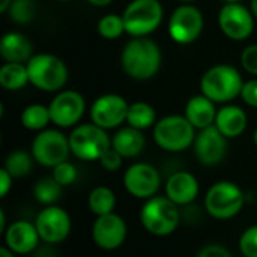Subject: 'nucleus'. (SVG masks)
Segmentation results:
<instances>
[{"label":"nucleus","instance_id":"1","mask_svg":"<svg viewBox=\"0 0 257 257\" xmlns=\"http://www.w3.org/2000/svg\"><path fill=\"white\" fill-rule=\"evenodd\" d=\"M161 50L148 36L133 38L122 50L120 65L123 72L134 80H149L161 68Z\"/></svg>","mask_w":257,"mask_h":257},{"label":"nucleus","instance_id":"2","mask_svg":"<svg viewBox=\"0 0 257 257\" xmlns=\"http://www.w3.org/2000/svg\"><path fill=\"white\" fill-rule=\"evenodd\" d=\"M140 223L143 229L154 236H170L181 224L179 206L167 196L157 194L145 200L140 209Z\"/></svg>","mask_w":257,"mask_h":257},{"label":"nucleus","instance_id":"3","mask_svg":"<svg viewBox=\"0 0 257 257\" xmlns=\"http://www.w3.org/2000/svg\"><path fill=\"white\" fill-rule=\"evenodd\" d=\"M244 80L232 65H215L200 78V92L215 104H226L241 96Z\"/></svg>","mask_w":257,"mask_h":257},{"label":"nucleus","instance_id":"4","mask_svg":"<svg viewBox=\"0 0 257 257\" xmlns=\"http://www.w3.org/2000/svg\"><path fill=\"white\" fill-rule=\"evenodd\" d=\"M152 136L158 148L175 154L191 148L197 133L185 116L169 114L157 120Z\"/></svg>","mask_w":257,"mask_h":257},{"label":"nucleus","instance_id":"5","mask_svg":"<svg viewBox=\"0 0 257 257\" xmlns=\"http://www.w3.org/2000/svg\"><path fill=\"white\" fill-rule=\"evenodd\" d=\"M26 65L30 84L42 92H60L68 81V68L54 54H35Z\"/></svg>","mask_w":257,"mask_h":257},{"label":"nucleus","instance_id":"6","mask_svg":"<svg viewBox=\"0 0 257 257\" xmlns=\"http://www.w3.org/2000/svg\"><path fill=\"white\" fill-rule=\"evenodd\" d=\"M244 193L232 181H218L212 184L205 196L206 212L220 221L235 218L244 208Z\"/></svg>","mask_w":257,"mask_h":257},{"label":"nucleus","instance_id":"7","mask_svg":"<svg viewBox=\"0 0 257 257\" xmlns=\"http://www.w3.org/2000/svg\"><path fill=\"white\" fill-rule=\"evenodd\" d=\"M69 137L71 154L81 161H99V158L111 148V137L107 130L95 123L77 125Z\"/></svg>","mask_w":257,"mask_h":257},{"label":"nucleus","instance_id":"8","mask_svg":"<svg viewBox=\"0 0 257 257\" xmlns=\"http://www.w3.org/2000/svg\"><path fill=\"white\" fill-rule=\"evenodd\" d=\"M125 30L133 38L154 33L163 23L164 9L160 0H133L122 14Z\"/></svg>","mask_w":257,"mask_h":257},{"label":"nucleus","instance_id":"9","mask_svg":"<svg viewBox=\"0 0 257 257\" xmlns=\"http://www.w3.org/2000/svg\"><path fill=\"white\" fill-rule=\"evenodd\" d=\"M30 154L39 166L54 169L60 163L68 161L71 155L69 137H66L59 130L47 128L39 131L32 142Z\"/></svg>","mask_w":257,"mask_h":257},{"label":"nucleus","instance_id":"10","mask_svg":"<svg viewBox=\"0 0 257 257\" xmlns=\"http://www.w3.org/2000/svg\"><path fill=\"white\" fill-rule=\"evenodd\" d=\"M205 27L202 11L193 3H181L169 18V35L179 45H190L199 39Z\"/></svg>","mask_w":257,"mask_h":257},{"label":"nucleus","instance_id":"11","mask_svg":"<svg viewBox=\"0 0 257 257\" xmlns=\"http://www.w3.org/2000/svg\"><path fill=\"white\" fill-rule=\"evenodd\" d=\"M41 241L47 245H56L63 242L72 229L71 215L66 209L57 205L44 206L35 220Z\"/></svg>","mask_w":257,"mask_h":257},{"label":"nucleus","instance_id":"12","mask_svg":"<svg viewBox=\"0 0 257 257\" xmlns=\"http://www.w3.org/2000/svg\"><path fill=\"white\" fill-rule=\"evenodd\" d=\"M218 26L226 38L245 41L254 30V15L241 2L224 3L218 12Z\"/></svg>","mask_w":257,"mask_h":257},{"label":"nucleus","instance_id":"13","mask_svg":"<svg viewBox=\"0 0 257 257\" xmlns=\"http://www.w3.org/2000/svg\"><path fill=\"white\" fill-rule=\"evenodd\" d=\"M123 187L136 199L148 200L158 194L161 188V175L149 163L131 164L123 173Z\"/></svg>","mask_w":257,"mask_h":257},{"label":"nucleus","instance_id":"14","mask_svg":"<svg viewBox=\"0 0 257 257\" xmlns=\"http://www.w3.org/2000/svg\"><path fill=\"white\" fill-rule=\"evenodd\" d=\"M51 123L59 128L77 126L86 111L84 96L77 90H60L50 102Z\"/></svg>","mask_w":257,"mask_h":257},{"label":"nucleus","instance_id":"15","mask_svg":"<svg viewBox=\"0 0 257 257\" xmlns=\"http://www.w3.org/2000/svg\"><path fill=\"white\" fill-rule=\"evenodd\" d=\"M128 108L130 104L123 96L117 93H105L93 101L90 107V120L107 131L116 130L126 122Z\"/></svg>","mask_w":257,"mask_h":257},{"label":"nucleus","instance_id":"16","mask_svg":"<svg viewBox=\"0 0 257 257\" xmlns=\"http://www.w3.org/2000/svg\"><path fill=\"white\" fill-rule=\"evenodd\" d=\"M90 235L98 248L114 251L123 245L128 235V226L119 214L111 212L95 218Z\"/></svg>","mask_w":257,"mask_h":257},{"label":"nucleus","instance_id":"17","mask_svg":"<svg viewBox=\"0 0 257 257\" xmlns=\"http://www.w3.org/2000/svg\"><path fill=\"white\" fill-rule=\"evenodd\" d=\"M193 149L200 164L208 167L217 166L227 154V137H224L215 125L208 126L197 133Z\"/></svg>","mask_w":257,"mask_h":257},{"label":"nucleus","instance_id":"18","mask_svg":"<svg viewBox=\"0 0 257 257\" xmlns=\"http://www.w3.org/2000/svg\"><path fill=\"white\" fill-rule=\"evenodd\" d=\"M5 245L14 251L17 256L32 254L39 248L41 236L38 233L36 224L27 220H17L8 226L3 233Z\"/></svg>","mask_w":257,"mask_h":257},{"label":"nucleus","instance_id":"19","mask_svg":"<svg viewBox=\"0 0 257 257\" xmlns=\"http://www.w3.org/2000/svg\"><path fill=\"white\" fill-rule=\"evenodd\" d=\"M164 191H166V196L179 208L188 206L199 197L200 184L193 173L181 170V172L173 173L167 179L164 185Z\"/></svg>","mask_w":257,"mask_h":257},{"label":"nucleus","instance_id":"20","mask_svg":"<svg viewBox=\"0 0 257 257\" xmlns=\"http://www.w3.org/2000/svg\"><path fill=\"white\" fill-rule=\"evenodd\" d=\"M217 111L218 110L215 108V102L211 101L203 93H200V95H194L188 99V102L185 105L184 116L190 120V123L197 131H200L208 126H212L215 123Z\"/></svg>","mask_w":257,"mask_h":257},{"label":"nucleus","instance_id":"21","mask_svg":"<svg viewBox=\"0 0 257 257\" xmlns=\"http://www.w3.org/2000/svg\"><path fill=\"white\" fill-rule=\"evenodd\" d=\"M0 57L5 62L27 63L32 57V42L20 32H8L0 39Z\"/></svg>","mask_w":257,"mask_h":257},{"label":"nucleus","instance_id":"22","mask_svg":"<svg viewBox=\"0 0 257 257\" xmlns=\"http://www.w3.org/2000/svg\"><path fill=\"white\" fill-rule=\"evenodd\" d=\"M247 113L238 105H224L217 111L215 126L227 139H236L247 130Z\"/></svg>","mask_w":257,"mask_h":257},{"label":"nucleus","instance_id":"23","mask_svg":"<svg viewBox=\"0 0 257 257\" xmlns=\"http://www.w3.org/2000/svg\"><path fill=\"white\" fill-rule=\"evenodd\" d=\"M146 146V139L143 131L136 130L130 125L119 128L111 137V148L117 151L123 158L139 157Z\"/></svg>","mask_w":257,"mask_h":257},{"label":"nucleus","instance_id":"24","mask_svg":"<svg viewBox=\"0 0 257 257\" xmlns=\"http://www.w3.org/2000/svg\"><path fill=\"white\" fill-rule=\"evenodd\" d=\"M30 84L29 72L26 63H15V62H5L0 68V86L5 90H20Z\"/></svg>","mask_w":257,"mask_h":257},{"label":"nucleus","instance_id":"25","mask_svg":"<svg viewBox=\"0 0 257 257\" xmlns=\"http://www.w3.org/2000/svg\"><path fill=\"white\" fill-rule=\"evenodd\" d=\"M87 206L95 217L111 214L116 208V194L111 188L105 185H98L90 190L87 196Z\"/></svg>","mask_w":257,"mask_h":257},{"label":"nucleus","instance_id":"26","mask_svg":"<svg viewBox=\"0 0 257 257\" xmlns=\"http://www.w3.org/2000/svg\"><path fill=\"white\" fill-rule=\"evenodd\" d=\"M157 111L155 108L143 101H137L130 104L128 114H126V125L145 131L149 128H154L157 123Z\"/></svg>","mask_w":257,"mask_h":257},{"label":"nucleus","instance_id":"27","mask_svg":"<svg viewBox=\"0 0 257 257\" xmlns=\"http://www.w3.org/2000/svg\"><path fill=\"white\" fill-rule=\"evenodd\" d=\"M20 120L21 125L29 131H44L47 130L48 123H51L50 108L42 104H30L21 111Z\"/></svg>","mask_w":257,"mask_h":257},{"label":"nucleus","instance_id":"28","mask_svg":"<svg viewBox=\"0 0 257 257\" xmlns=\"http://www.w3.org/2000/svg\"><path fill=\"white\" fill-rule=\"evenodd\" d=\"M62 190L63 187L53 176H45L35 182L32 194L38 203L44 206H51V205H56V202L60 199Z\"/></svg>","mask_w":257,"mask_h":257},{"label":"nucleus","instance_id":"29","mask_svg":"<svg viewBox=\"0 0 257 257\" xmlns=\"http://www.w3.org/2000/svg\"><path fill=\"white\" fill-rule=\"evenodd\" d=\"M33 163L36 161L32 154L26 151H14L6 157L3 167L11 173L14 179H20V178L27 176L32 172Z\"/></svg>","mask_w":257,"mask_h":257},{"label":"nucleus","instance_id":"30","mask_svg":"<svg viewBox=\"0 0 257 257\" xmlns=\"http://www.w3.org/2000/svg\"><path fill=\"white\" fill-rule=\"evenodd\" d=\"M98 33L104 39H108V41H114V39L120 38L123 33H126L122 15L107 14V15L101 17V20L98 21Z\"/></svg>","mask_w":257,"mask_h":257},{"label":"nucleus","instance_id":"31","mask_svg":"<svg viewBox=\"0 0 257 257\" xmlns=\"http://www.w3.org/2000/svg\"><path fill=\"white\" fill-rule=\"evenodd\" d=\"M9 18L18 24H24L33 20L36 6L33 0H12L9 9Z\"/></svg>","mask_w":257,"mask_h":257},{"label":"nucleus","instance_id":"32","mask_svg":"<svg viewBox=\"0 0 257 257\" xmlns=\"http://www.w3.org/2000/svg\"><path fill=\"white\" fill-rule=\"evenodd\" d=\"M53 170V178L62 185V187H69L72 185L77 178H78V172H77V167L69 163V161H65V163H60L59 166H56Z\"/></svg>","mask_w":257,"mask_h":257},{"label":"nucleus","instance_id":"33","mask_svg":"<svg viewBox=\"0 0 257 257\" xmlns=\"http://www.w3.org/2000/svg\"><path fill=\"white\" fill-rule=\"evenodd\" d=\"M239 251L244 257H257V224L242 232L239 238Z\"/></svg>","mask_w":257,"mask_h":257},{"label":"nucleus","instance_id":"34","mask_svg":"<svg viewBox=\"0 0 257 257\" xmlns=\"http://www.w3.org/2000/svg\"><path fill=\"white\" fill-rule=\"evenodd\" d=\"M241 65L245 72L257 77V44H251L242 50Z\"/></svg>","mask_w":257,"mask_h":257},{"label":"nucleus","instance_id":"35","mask_svg":"<svg viewBox=\"0 0 257 257\" xmlns=\"http://www.w3.org/2000/svg\"><path fill=\"white\" fill-rule=\"evenodd\" d=\"M99 164H101V167H102L104 170H107V172H116V170H119V169L122 167V164H123V157H122L117 151H114L113 148H110V149L99 158Z\"/></svg>","mask_w":257,"mask_h":257},{"label":"nucleus","instance_id":"36","mask_svg":"<svg viewBox=\"0 0 257 257\" xmlns=\"http://www.w3.org/2000/svg\"><path fill=\"white\" fill-rule=\"evenodd\" d=\"M241 98L247 105L257 108V78L248 80V81L244 83Z\"/></svg>","mask_w":257,"mask_h":257},{"label":"nucleus","instance_id":"37","mask_svg":"<svg viewBox=\"0 0 257 257\" xmlns=\"http://www.w3.org/2000/svg\"><path fill=\"white\" fill-rule=\"evenodd\" d=\"M196 257H233V254L220 244H209L205 245Z\"/></svg>","mask_w":257,"mask_h":257},{"label":"nucleus","instance_id":"38","mask_svg":"<svg viewBox=\"0 0 257 257\" xmlns=\"http://www.w3.org/2000/svg\"><path fill=\"white\" fill-rule=\"evenodd\" d=\"M12 184H14V178L5 167H2L0 169V197L2 199H5L9 194V191L12 190Z\"/></svg>","mask_w":257,"mask_h":257},{"label":"nucleus","instance_id":"39","mask_svg":"<svg viewBox=\"0 0 257 257\" xmlns=\"http://www.w3.org/2000/svg\"><path fill=\"white\" fill-rule=\"evenodd\" d=\"M86 2L90 3V5H93V6H98V8H104V6L110 5L113 0H86Z\"/></svg>","mask_w":257,"mask_h":257},{"label":"nucleus","instance_id":"40","mask_svg":"<svg viewBox=\"0 0 257 257\" xmlns=\"http://www.w3.org/2000/svg\"><path fill=\"white\" fill-rule=\"evenodd\" d=\"M8 229V224H6V215H5V211L0 209V232L5 233V230Z\"/></svg>","mask_w":257,"mask_h":257},{"label":"nucleus","instance_id":"41","mask_svg":"<svg viewBox=\"0 0 257 257\" xmlns=\"http://www.w3.org/2000/svg\"><path fill=\"white\" fill-rule=\"evenodd\" d=\"M0 257H17V254L14 251H11L6 245H3L0 248Z\"/></svg>","mask_w":257,"mask_h":257},{"label":"nucleus","instance_id":"42","mask_svg":"<svg viewBox=\"0 0 257 257\" xmlns=\"http://www.w3.org/2000/svg\"><path fill=\"white\" fill-rule=\"evenodd\" d=\"M11 3H12V0H0V12L6 14L9 6H11Z\"/></svg>","mask_w":257,"mask_h":257},{"label":"nucleus","instance_id":"43","mask_svg":"<svg viewBox=\"0 0 257 257\" xmlns=\"http://www.w3.org/2000/svg\"><path fill=\"white\" fill-rule=\"evenodd\" d=\"M250 9H251L254 18H257V0H251V2H250Z\"/></svg>","mask_w":257,"mask_h":257},{"label":"nucleus","instance_id":"44","mask_svg":"<svg viewBox=\"0 0 257 257\" xmlns=\"http://www.w3.org/2000/svg\"><path fill=\"white\" fill-rule=\"evenodd\" d=\"M253 142H254V145L257 146V128L254 130V133H253Z\"/></svg>","mask_w":257,"mask_h":257},{"label":"nucleus","instance_id":"45","mask_svg":"<svg viewBox=\"0 0 257 257\" xmlns=\"http://www.w3.org/2000/svg\"><path fill=\"white\" fill-rule=\"evenodd\" d=\"M178 2H181V3H193L196 0H178Z\"/></svg>","mask_w":257,"mask_h":257},{"label":"nucleus","instance_id":"46","mask_svg":"<svg viewBox=\"0 0 257 257\" xmlns=\"http://www.w3.org/2000/svg\"><path fill=\"white\" fill-rule=\"evenodd\" d=\"M224 3H235V2H241V0H223Z\"/></svg>","mask_w":257,"mask_h":257},{"label":"nucleus","instance_id":"47","mask_svg":"<svg viewBox=\"0 0 257 257\" xmlns=\"http://www.w3.org/2000/svg\"><path fill=\"white\" fill-rule=\"evenodd\" d=\"M57 2H69V0H57Z\"/></svg>","mask_w":257,"mask_h":257}]
</instances>
